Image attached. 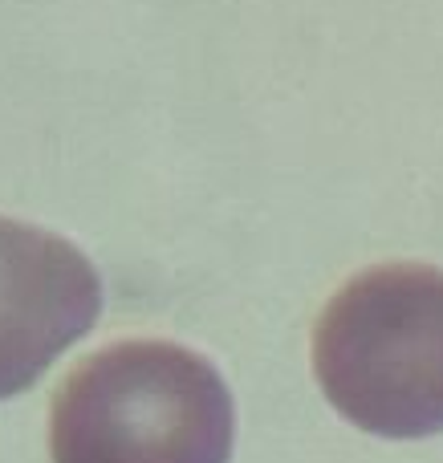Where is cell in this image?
Instances as JSON below:
<instances>
[{
	"instance_id": "3957f363",
	"label": "cell",
	"mask_w": 443,
	"mask_h": 463,
	"mask_svg": "<svg viewBox=\"0 0 443 463\" xmlns=\"http://www.w3.org/2000/svg\"><path fill=\"white\" fill-rule=\"evenodd\" d=\"M102 313V277L78 244L0 216V402L24 394Z\"/></svg>"
},
{
	"instance_id": "6da1fadb",
	"label": "cell",
	"mask_w": 443,
	"mask_h": 463,
	"mask_svg": "<svg viewBox=\"0 0 443 463\" xmlns=\"http://www.w3.org/2000/svg\"><path fill=\"white\" fill-rule=\"evenodd\" d=\"M232 394L203 354L114 342L65 374L49 415L53 463H228Z\"/></svg>"
},
{
	"instance_id": "7a4b0ae2",
	"label": "cell",
	"mask_w": 443,
	"mask_h": 463,
	"mask_svg": "<svg viewBox=\"0 0 443 463\" xmlns=\"http://www.w3.org/2000/svg\"><path fill=\"white\" fill-rule=\"evenodd\" d=\"M314 374L338 415L382 439L443 431V272L379 264L350 277L314 329Z\"/></svg>"
}]
</instances>
